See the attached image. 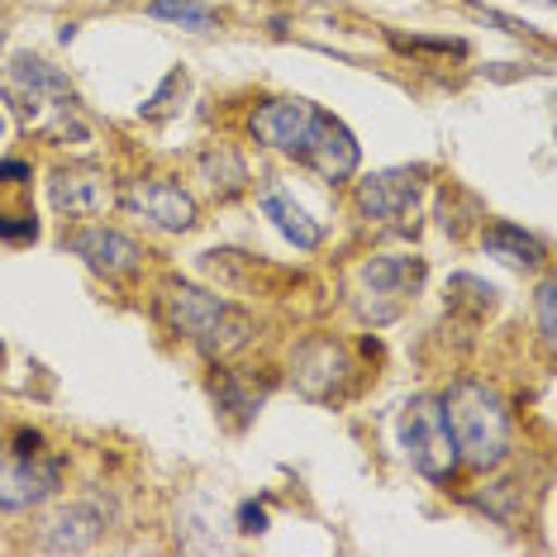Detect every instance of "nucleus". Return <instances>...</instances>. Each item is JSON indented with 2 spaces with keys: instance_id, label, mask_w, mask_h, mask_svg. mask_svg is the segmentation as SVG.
<instances>
[{
  "instance_id": "nucleus-4",
  "label": "nucleus",
  "mask_w": 557,
  "mask_h": 557,
  "mask_svg": "<svg viewBox=\"0 0 557 557\" xmlns=\"http://www.w3.org/2000/svg\"><path fill=\"white\" fill-rule=\"evenodd\" d=\"M62 458L48 453H20L0 443V510H34L48 496H58Z\"/></svg>"
},
{
  "instance_id": "nucleus-2",
  "label": "nucleus",
  "mask_w": 557,
  "mask_h": 557,
  "mask_svg": "<svg viewBox=\"0 0 557 557\" xmlns=\"http://www.w3.org/2000/svg\"><path fill=\"white\" fill-rule=\"evenodd\" d=\"M443 414H448L462 462H472L476 472H491V467L505 462V453H510V410H505L496 386L458 382L443 396Z\"/></svg>"
},
{
  "instance_id": "nucleus-3",
  "label": "nucleus",
  "mask_w": 557,
  "mask_h": 557,
  "mask_svg": "<svg viewBox=\"0 0 557 557\" xmlns=\"http://www.w3.org/2000/svg\"><path fill=\"white\" fill-rule=\"evenodd\" d=\"M400 448L405 458L414 462V472H424L429 481H448L458 472V443H453L448 414H443V400L434 396H414L400 410Z\"/></svg>"
},
{
  "instance_id": "nucleus-15",
  "label": "nucleus",
  "mask_w": 557,
  "mask_h": 557,
  "mask_svg": "<svg viewBox=\"0 0 557 557\" xmlns=\"http://www.w3.org/2000/svg\"><path fill=\"white\" fill-rule=\"evenodd\" d=\"M481 244H486L491 258H505V262H515V268H539L543 262V238H534L529 230H519V224H510V220L486 224Z\"/></svg>"
},
{
  "instance_id": "nucleus-26",
  "label": "nucleus",
  "mask_w": 557,
  "mask_h": 557,
  "mask_svg": "<svg viewBox=\"0 0 557 557\" xmlns=\"http://www.w3.org/2000/svg\"><path fill=\"white\" fill-rule=\"evenodd\" d=\"M238 529H244V534H262V529H268V510H262L258 500H248L244 510H238Z\"/></svg>"
},
{
  "instance_id": "nucleus-14",
  "label": "nucleus",
  "mask_w": 557,
  "mask_h": 557,
  "mask_svg": "<svg viewBox=\"0 0 557 557\" xmlns=\"http://www.w3.org/2000/svg\"><path fill=\"white\" fill-rule=\"evenodd\" d=\"M424 258H372L362 268V286L372 290V296H414V290L424 286Z\"/></svg>"
},
{
  "instance_id": "nucleus-21",
  "label": "nucleus",
  "mask_w": 557,
  "mask_h": 557,
  "mask_svg": "<svg viewBox=\"0 0 557 557\" xmlns=\"http://www.w3.org/2000/svg\"><path fill=\"white\" fill-rule=\"evenodd\" d=\"M515 496H519V491L510 486V481H500V486H486V491H481L476 505H481V510H486V515H496L500 524H515V519H519V510H515Z\"/></svg>"
},
{
  "instance_id": "nucleus-1",
  "label": "nucleus",
  "mask_w": 557,
  "mask_h": 557,
  "mask_svg": "<svg viewBox=\"0 0 557 557\" xmlns=\"http://www.w3.org/2000/svg\"><path fill=\"white\" fill-rule=\"evenodd\" d=\"M158 310H162V320L182 338H191L210 362H224V358H234V352H244L252 344V334H258L248 310H238L230 300L214 296V290H200L191 282H162Z\"/></svg>"
},
{
  "instance_id": "nucleus-29",
  "label": "nucleus",
  "mask_w": 557,
  "mask_h": 557,
  "mask_svg": "<svg viewBox=\"0 0 557 557\" xmlns=\"http://www.w3.org/2000/svg\"><path fill=\"white\" fill-rule=\"evenodd\" d=\"M0 48H5V29H0Z\"/></svg>"
},
{
  "instance_id": "nucleus-17",
  "label": "nucleus",
  "mask_w": 557,
  "mask_h": 557,
  "mask_svg": "<svg viewBox=\"0 0 557 557\" xmlns=\"http://www.w3.org/2000/svg\"><path fill=\"white\" fill-rule=\"evenodd\" d=\"M200 176L214 186V196H238L248 186V168L234 148H210V153H200Z\"/></svg>"
},
{
  "instance_id": "nucleus-8",
  "label": "nucleus",
  "mask_w": 557,
  "mask_h": 557,
  "mask_svg": "<svg viewBox=\"0 0 557 557\" xmlns=\"http://www.w3.org/2000/svg\"><path fill=\"white\" fill-rule=\"evenodd\" d=\"M348 376H352V362H348V352L338 348L334 338H310V344L296 352V386H300V396L338 400L348 391Z\"/></svg>"
},
{
  "instance_id": "nucleus-12",
  "label": "nucleus",
  "mask_w": 557,
  "mask_h": 557,
  "mask_svg": "<svg viewBox=\"0 0 557 557\" xmlns=\"http://www.w3.org/2000/svg\"><path fill=\"white\" fill-rule=\"evenodd\" d=\"M124 206L138 210L144 220H153L158 230H168V234H186L196 224V200L172 182H134L129 191H124Z\"/></svg>"
},
{
  "instance_id": "nucleus-20",
  "label": "nucleus",
  "mask_w": 557,
  "mask_h": 557,
  "mask_svg": "<svg viewBox=\"0 0 557 557\" xmlns=\"http://www.w3.org/2000/svg\"><path fill=\"white\" fill-rule=\"evenodd\" d=\"M214 405H220V410H230L234 424H248L252 410L262 405V396H248V391L238 386L234 376H220V382H214Z\"/></svg>"
},
{
  "instance_id": "nucleus-16",
  "label": "nucleus",
  "mask_w": 557,
  "mask_h": 557,
  "mask_svg": "<svg viewBox=\"0 0 557 557\" xmlns=\"http://www.w3.org/2000/svg\"><path fill=\"white\" fill-rule=\"evenodd\" d=\"M262 210H268V220H276V230H282L296 248H306V252H310V248H320V244H324V230H320V224H314L310 214L300 210L286 191H268V196H262Z\"/></svg>"
},
{
  "instance_id": "nucleus-25",
  "label": "nucleus",
  "mask_w": 557,
  "mask_h": 557,
  "mask_svg": "<svg viewBox=\"0 0 557 557\" xmlns=\"http://www.w3.org/2000/svg\"><path fill=\"white\" fill-rule=\"evenodd\" d=\"M0 238H10V244H34L39 224H34V214H0Z\"/></svg>"
},
{
  "instance_id": "nucleus-18",
  "label": "nucleus",
  "mask_w": 557,
  "mask_h": 557,
  "mask_svg": "<svg viewBox=\"0 0 557 557\" xmlns=\"http://www.w3.org/2000/svg\"><path fill=\"white\" fill-rule=\"evenodd\" d=\"M148 15L153 20H172V24H186V29H214L220 15L200 0H148Z\"/></svg>"
},
{
  "instance_id": "nucleus-7",
  "label": "nucleus",
  "mask_w": 557,
  "mask_h": 557,
  "mask_svg": "<svg viewBox=\"0 0 557 557\" xmlns=\"http://www.w3.org/2000/svg\"><path fill=\"white\" fill-rule=\"evenodd\" d=\"M5 86H10V96H15V106H20L24 120H39L44 115V100H58L62 110L77 106V96H72L67 77H62L58 67H48L44 58H34V53L15 58V67H10Z\"/></svg>"
},
{
  "instance_id": "nucleus-10",
  "label": "nucleus",
  "mask_w": 557,
  "mask_h": 557,
  "mask_svg": "<svg viewBox=\"0 0 557 557\" xmlns=\"http://www.w3.org/2000/svg\"><path fill=\"white\" fill-rule=\"evenodd\" d=\"M72 252H77V258H82L96 276H110V282H120V276H134L138 262H144V248H138L129 234L106 230V224L72 234Z\"/></svg>"
},
{
  "instance_id": "nucleus-23",
  "label": "nucleus",
  "mask_w": 557,
  "mask_h": 557,
  "mask_svg": "<svg viewBox=\"0 0 557 557\" xmlns=\"http://www.w3.org/2000/svg\"><path fill=\"white\" fill-rule=\"evenodd\" d=\"M391 44L400 48V53H443V58H467V44H458V39H400V34H391Z\"/></svg>"
},
{
  "instance_id": "nucleus-27",
  "label": "nucleus",
  "mask_w": 557,
  "mask_h": 557,
  "mask_svg": "<svg viewBox=\"0 0 557 557\" xmlns=\"http://www.w3.org/2000/svg\"><path fill=\"white\" fill-rule=\"evenodd\" d=\"M0 182H29V162L5 158V162H0Z\"/></svg>"
},
{
  "instance_id": "nucleus-6",
  "label": "nucleus",
  "mask_w": 557,
  "mask_h": 557,
  "mask_svg": "<svg viewBox=\"0 0 557 557\" xmlns=\"http://www.w3.org/2000/svg\"><path fill=\"white\" fill-rule=\"evenodd\" d=\"M48 200H53L58 214L67 220H91L115 200V186H110L106 168H91V162H77V168H58L48 176Z\"/></svg>"
},
{
  "instance_id": "nucleus-13",
  "label": "nucleus",
  "mask_w": 557,
  "mask_h": 557,
  "mask_svg": "<svg viewBox=\"0 0 557 557\" xmlns=\"http://www.w3.org/2000/svg\"><path fill=\"white\" fill-rule=\"evenodd\" d=\"M100 529H106V510H100L96 500L67 505L62 515L48 519L39 548H44V553H86V548H91V543L100 539Z\"/></svg>"
},
{
  "instance_id": "nucleus-11",
  "label": "nucleus",
  "mask_w": 557,
  "mask_h": 557,
  "mask_svg": "<svg viewBox=\"0 0 557 557\" xmlns=\"http://www.w3.org/2000/svg\"><path fill=\"white\" fill-rule=\"evenodd\" d=\"M314 110L320 106H310V100H300V96H282V100H268V106L252 110L248 129L258 144L276 148V153H296V144H300V134L310 129Z\"/></svg>"
},
{
  "instance_id": "nucleus-24",
  "label": "nucleus",
  "mask_w": 557,
  "mask_h": 557,
  "mask_svg": "<svg viewBox=\"0 0 557 557\" xmlns=\"http://www.w3.org/2000/svg\"><path fill=\"white\" fill-rule=\"evenodd\" d=\"M539 334H543V344H557V286L553 282L539 286Z\"/></svg>"
},
{
  "instance_id": "nucleus-22",
  "label": "nucleus",
  "mask_w": 557,
  "mask_h": 557,
  "mask_svg": "<svg viewBox=\"0 0 557 557\" xmlns=\"http://www.w3.org/2000/svg\"><path fill=\"white\" fill-rule=\"evenodd\" d=\"M182 91H186V72H182V67H176V72H172V77H168V82H162V86H158V91H153V100H148V106H144V115H148V120H168V115H172V110H176V106H172V100H176V96H182Z\"/></svg>"
},
{
  "instance_id": "nucleus-9",
  "label": "nucleus",
  "mask_w": 557,
  "mask_h": 557,
  "mask_svg": "<svg viewBox=\"0 0 557 557\" xmlns=\"http://www.w3.org/2000/svg\"><path fill=\"white\" fill-rule=\"evenodd\" d=\"M420 176L424 168H391L372 172L358 182V210L367 220H405L420 200Z\"/></svg>"
},
{
  "instance_id": "nucleus-5",
  "label": "nucleus",
  "mask_w": 557,
  "mask_h": 557,
  "mask_svg": "<svg viewBox=\"0 0 557 557\" xmlns=\"http://www.w3.org/2000/svg\"><path fill=\"white\" fill-rule=\"evenodd\" d=\"M296 162H306V168L314 176H324V182H348L352 172H358V138L348 134V124L344 120H334V115H324V110H314V120H310V129L300 134V144H296V153H290Z\"/></svg>"
},
{
  "instance_id": "nucleus-19",
  "label": "nucleus",
  "mask_w": 557,
  "mask_h": 557,
  "mask_svg": "<svg viewBox=\"0 0 557 557\" xmlns=\"http://www.w3.org/2000/svg\"><path fill=\"white\" fill-rule=\"evenodd\" d=\"M448 306L453 310H472V314H491V306H496V286H486L481 276H453L448 282Z\"/></svg>"
},
{
  "instance_id": "nucleus-28",
  "label": "nucleus",
  "mask_w": 557,
  "mask_h": 557,
  "mask_svg": "<svg viewBox=\"0 0 557 557\" xmlns=\"http://www.w3.org/2000/svg\"><path fill=\"white\" fill-rule=\"evenodd\" d=\"M0 134H5V115H0Z\"/></svg>"
}]
</instances>
